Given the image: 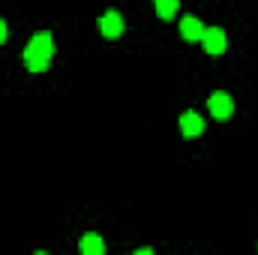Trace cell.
<instances>
[{
  "mask_svg": "<svg viewBox=\"0 0 258 255\" xmlns=\"http://www.w3.org/2000/svg\"><path fill=\"white\" fill-rule=\"evenodd\" d=\"M201 45L207 54H222L228 48V36L222 27H204V36H201Z\"/></svg>",
  "mask_w": 258,
  "mask_h": 255,
  "instance_id": "obj_2",
  "label": "cell"
},
{
  "mask_svg": "<svg viewBox=\"0 0 258 255\" xmlns=\"http://www.w3.org/2000/svg\"><path fill=\"white\" fill-rule=\"evenodd\" d=\"M207 108H210V114H213L216 120H228V117L234 114V102H231L228 93H213V96L207 99Z\"/></svg>",
  "mask_w": 258,
  "mask_h": 255,
  "instance_id": "obj_3",
  "label": "cell"
},
{
  "mask_svg": "<svg viewBox=\"0 0 258 255\" xmlns=\"http://www.w3.org/2000/svg\"><path fill=\"white\" fill-rule=\"evenodd\" d=\"M0 42H6V24H3V18H0Z\"/></svg>",
  "mask_w": 258,
  "mask_h": 255,
  "instance_id": "obj_9",
  "label": "cell"
},
{
  "mask_svg": "<svg viewBox=\"0 0 258 255\" xmlns=\"http://www.w3.org/2000/svg\"><path fill=\"white\" fill-rule=\"evenodd\" d=\"M180 33H183L186 42H201V36H204V24H201L195 15H186V18L180 21Z\"/></svg>",
  "mask_w": 258,
  "mask_h": 255,
  "instance_id": "obj_5",
  "label": "cell"
},
{
  "mask_svg": "<svg viewBox=\"0 0 258 255\" xmlns=\"http://www.w3.org/2000/svg\"><path fill=\"white\" fill-rule=\"evenodd\" d=\"M180 129H183L186 138H198V135H204V120H201V114L186 111V114L180 117Z\"/></svg>",
  "mask_w": 258,
  "mask_h": 255,
  "instance_id": "obj_6",
  "label": "cell"
},
{
  "mask_svg": "<svg viewBox=\"0 0 258 255\" xmlns=\"http://www.w3.org/2000/svg\"><path fill=\"white\" fill-rule=\"evenodd\" d=\"M81 252L84 255H102L105 252L102 237H99V234H87V237H81Z\"/></svg>",
  "mask_w": 258,
  "mask_h": 255,
  "instance_id": "obj_7",
  "label": "cell"
},
{
  "mask_svg": "<svg viewBox=\"0 0 258 255\" xmlns=\"http://www.w3.org/2000/svg\"><path fill=\"white\" fill-rule=\"evenodd\" d=\"M51 51H54V42H51V33H36L27 48H24V63L30 72H45L51 63Z\"/></svg>",
  "mask_w": 258,
  "mask_h": 255,
  "instance_id": "obj_1",
  "label": "cell"
},
{
  "mask_svg": "<svg viewBox=\"0 0 258 255\" xmlns=\"http://www.w3.org/2000/svg\"><path fill=\"white\" fill-rule=\"evenodd\" d=\"M153 6H156L159 18H165V21L177 15V0H153Z\"/></svg>",
  "mask_w": 258,
  "mask_h": 255,
  "instance_id": "obj_8",
  "label": "cell"
},
{
  "mask_svg": "<svg viewBox=\"0 0 258 255\" xmlns=\"http://www.w3.org/2000/svg\"><path fill=\"white\" fill-rule=\"evenodd\" d=\"M99 30H102L105 39H117V36L123 33V18H120V12H105V15L99 18Z\"/></svg>",
  "mask_w": 258,
  "mask_h": 255,
  "instance_id": "obj_4",
  "label": "cell"
}]
</instances>
